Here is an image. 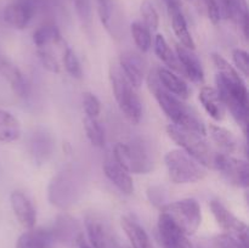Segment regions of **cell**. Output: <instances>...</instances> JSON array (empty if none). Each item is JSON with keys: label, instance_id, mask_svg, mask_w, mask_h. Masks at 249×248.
I'll return each instance as SVG.
<instances>
[{"label": "cell", "instance_id": "6da1fadb", "mask_svg": "<svg viewBox=\"0 0 249 248\" xmlns=\"http://www.w3.org/2000/svg\"><path fill=\"white\" fill-rule=\"evenodd\" d=\"M212 58L216 68V91L223 101L224 107L229 109L236 123L241 126L243 134L247 135L249 100L245 80L241 78L238 71L221 55L213 53Z\"/></svg>", "mask_w": 249, "mask_h": 248}, {"label": "cell", "instance_id": "7a4b0ae2", "mask_svg": "<svg viewBox=\"0 0 249 248\" xmlns=\"http://www.w3.org/2000/svg\"><path fill=\"white\" fill-rule=\"evenodd\" d=\"M148 89L152 92L158 105L163 109L168 118L174 123V125L186 130L196 131L201 135H207V128L198 114L190 106H187L181 99L168 92L156 78L155 71L150 73L147 79Z\"/></svg>", "mask_w": 249, "mask_h": 248}, {"label": "cell", "instance_id": "3957f363", "mask_svg": "<svg viewBox=\"0 0 249 248\" xmlns=\"http://www.w3.org/2000/svg\"><path fill=\"white\" fill-rule=\"evenodd\" d=\"M109 82L114 99L124 116L131 123H139L142 117V104L136 92L138 89L126 79L118 65L109 67Z\"/></svg>", "mask_w": 249, "mask_h": 248}, {"label": "cell", "instance_id": "277c9868", "mask_svg": "<svg viewBox=\"0 0 249 248\" xmlns=\"http://www.w3.org/2000/svg\"><path fill=\"white\" fill-rule=\"evenodd\" d=\"M113 159L126 172L134 174H147L153 169L150 146L142 139L117 143L113 148Z\"/></svg>", "mask_w": 249, "mask_h": 248}, {"label": "cell", "instance_id": "5b68a950", "mask_svg": "<svg viewBox=\"0 0 249 248\" xmlns=\"http://www.w3.org/2000/svg\"><path fill=\"white\" fill-rule=\"evenodd\" d=\"M167 134L177 145L181 147L182 151L201 163L204 168H213L214 157L216 153L211 147L204 135L179 128L174 124H169L167 126Z\"/></svg>", "mask_w": 249, "mask_h": 248}, {"label": "cell", "instance_id": "8992f818", "mask_svg": "<svg viewBox=\"0 0 249 248\" xmlns=\"http://www.w3.org/2000/svg\"><path fill=\"white\" fill-rule=\"evenodd\" d=\"M169 179L174 184H196L206 177L207 169L182 150H172L164 156Z\"/></svg>", "mask_w": 249, "mask_h": 248}, {"label": "cell", "instance_id": "52a82bcc", "mask_svg": "<svg viewBox=\"0 0 249 248\" xmlns=\"http://www.w3.org/2000/svg\"><path fill=\"white\" fill-rule=\"evenodd\" d=\"M160 213L167 215L187 236L194 235L202 223L201 206L195 198H184L165 204L160 208Z\"/></svg>", "mask_w": 249, "mask_h": 248}, {"label": "cell", "instance_id": "ba28073f", "mask_svg": "<svg viewBox=\"0 0 249 248\" xmlns=\"http://www.w3.org/2000/svg\"><path fill=\"white\" fill-rule=\"evenodd\" d=\"M209 208H211L212 214L215 218L218 225L225 231L226 235L235 238L245 248H248L247 224L243 223L232 212L229 211L223 203H220L219 201H215V199L211 201Z\"/></svg>", "mask_w": 249, "mask_h": 248}, {"label": "cell", "instance_id": "9c48e42d", "mask_svg": "<svg viewBox=\"0 0 249 248\" xmlns=\"http://www.w3.org/2000/svg\"><path fill=\"white\" fill-rule=\"evenodd\" d=\"M213 168H215L231 185L247 189L249 185L248 163L228 153H216Z\"/></svg>", "mask_w": 249, "mask_h": 248}, {"label": "cell", "instance_id": "30bf717a", "mask_svg": "<svg viewBox=\"0 0 249 248\" xmlns=\"http://www.w3.org/2000/svg\"><path fill=\"white\" fill-rule=\"evenodd\" d=\"M41 4V0H15L5 6L2 18L12 28L24 29L36 16Z\"/></svg>", "mask_w": 249, "mask_h": 248}, {"label": "cell", "instance_id": "8fae6325", "mask_svg": "<svg viewBox=\"0 0 249 248\" xmlns=\"http://www.w3.org/2000/svg\"><path fill=\"white\" fill-rule=\"evenodd\" d=\"M88 238L92 248H119L109 226L100 216L90 214L85 218Z\"/></svg>", "mask_w": 249, "mask_h": 248}, {"label": "cell", "instance_id": "7c38bea8", "mask_svg": "<svg viewBox=\"0 0 249 248\" xmlns=\"http://www.w3.org/2000/svg\"><path fill=\"white\" fill-rule=\"evenodd\" d=\"M158 233L163 248H194L189 236L162 213L158 218Z\"/></svg>", "mask_w": 249, "mask_h": 248}, {"label": "cell", "instance_id": "4fadbf2b", "mask_svg": "<svg viewBox=\"0 0 249 248\" xmlns=\"http://www.w3.org/2000/svg\"><path fill=\"white\" fill-rule=\"evenodd\" d=\"M0 75L9 83L12 91L17 96L26 97L28 95L29 85L23 73L2 53H0Z\"/></svg>", "mask_w": 249, "mask_h": 248}, {"label": "cell", "instance_id": "5bb4252c", "mask_svg": "<svg viewBox=\"0 0 249 248\" xmlns=\"http://www.w3.org/2000/svg\"><path fill=\"white\" fill-rule=\"evenodd\" d=\"M175 55H177L181 72H184L192 82L203 83V67H202L201 60L194 53V50L185 48V46L180 45V44H177V46H175Z\"/></svg>", "mask_w": 249, "mask_h": 248}, {"label": "cell", "instance_id": "9a60e30c", "mask_svg": "<svg viewBox=\"0 0 249 248\" xmlns=\"http://www.w3.org/2000/svg\"><path fill=\"white\" fill-rule=\"evenodd\" d=\"M10 204L18 223L26 230L36 226V213L28 197L21 191H14L10 195Z\"/></svg>", "mask_w": 249, "mask_h": 248}, {"label": "cell", "instance_id": "2e32d148", "mask_svg": "<svg viewBox=\"0 0 249 248\" xmlns=\"http://www.w3.org/2000/svg\"><path fill=\"white\" fill-rule=\"evenodd\" d=\"M119 67L126 77V79L135 87L136 89L142 85L145 77V66L139 53L134 51H125L119 56Z\"/></svg>", "mask_w": 249, "mask_h": 248}, {"label": "cell", "instance_id": "e0dca14e", "mask_svg": "<svg viewBox=\"0 0 249 248\" xmlns=\"http://www.w3.org/2000/svg\"><path fill=\"white\" fill-rule=\"evenodd\" d=\"M156 78H157L158 83L167 90L170 94L175 95L177 97L181 100H186L190 97V88L187 83L175 74L173 71L168 70V68H157L155 71Z\"/></svg>", "mask_w": 249, "mask_h": 248}, {"label": "cell", "instance_id": "ac0fdd59", "mask_svg": "<svg viewBox=\"0 0 249 248\" xmlns=\"http://www.w3.org/2000/svg\"><path fill=\"white\" fill-rule=\"evenodd\" d=\"M104 173L107 179L122 192L131 195L134 192V181L130 173L122 168L114 159H107L104 164Z\"/></svg>", "mask_w": 249, "mask_h": 248}, {"label": "cell", "instance_id": "d6986e66", "mask_svg": "<svg viewBox=\"0 0 249 248\" xmlns=\"http://www.w3.org/2000/svg\"><path fill=\"white\" fill-rule=\"evenodd\" d=\"M97 14L102 26L112 36L117 38L121 29L119 10L114 0H96Z\"/></svg>", "mask_w": 249, "mask_h": 248}, {"label": "cell", "instance_id": "ffe728a7", "mask_svg": "<svg viewBox=\"0 0 249 248\" xmlns=\"http://www.w3.org/2000/svg\"><path fill=\"white\" fill-rule=\"evenodd\" d=\"M225 16L237 23L245 38L249 35V14L247 0H220Z\"/></svg>", "mask_w": 249, "mask_h": 248}, {"label": "cell", "instance_id": "44dd1931", "mask_svg": "<svg viewBox=\"0 0 249 248\" xmlns=\"http://www.w3.org/2000/svg\"><path fill=\"white\" fill-rule=\"evenodd\" d=\"M121 225L130 242L131 248H155L145 229L129 216H122Z\"/></svg>", "mask_w": 249, "mask_h": 248}, {"label": "cell", "instance_id": "7402d4cb", "mask_svg": "<svg viewBox=\"0 0 249 248\" xmlns=\"http://www.w3.org/2000/svg\"><path fill=\"white\" fill-rule=\"evenodd\" d=\"M198 99L207 113L214 119V121H223L225 114V107L223 101L219 96L218 91L213 87H203L199 91Z\"/></svg>", "mask_w": 249, "mask_h": 248}, {"label": "cell", "instance_id": "603a6c76", "mask_svg": "<svg viewBox=\"0 0 249 248\" xmlns=\"http://www.w3.org/2000/svg\"><path fill=\"white\" fill-rule=\"evenodd\" d=\"M21 134L18 118L11 112L0 108V142H14L21 138Z\"/></svg>", "mask_w": 249, "mask_h": 248}, {"label": "cell", "instance_id": "cb8c5ba5", "mask_svg": "<svg viewBox=\"0 0 249 248\" xmlns=\"http://www.w3.org/2000/svg\"><path fill=\"white\" fill-rule=\"evenodd\" d=\"M53 236L44 229H29L22 233L16 243V248H50Z\"/></svg>", "mask_w": 249, "mask_h": 248}, {"label": "cell", "instance_id": "d4e9b609", "mask_svg": "<svg viewBox=\"0 0 249 248\" xmlns=\"http://www.w3.org/2000/svg\"><path fill=\"white\" fill-rule=\"evenodd\" d=\"M32 39H33V43L36 49L50 48V46L57 45L58 43L62 41L60 29L53 23H45L38 27L34 31Z\"/></svg>", "mask_w": 249, "mask_h": 248}, {"label": "cell", "instance_id": "484cf974", "mask_svg": "<svg viewBox=\"0 0 249 248\" xmlns=\"http://www.w3.org/2000/svg\"><path fill=\"white\" fill-rule=\"evenodd\" d=\"M211 138L221 150L228 155L235 152L237 148V139L233 135L232 131L216 124H209L208 126Z\"/></svg>", "mask_w": 249, "mask_h": 248}, {"label": "cell", "instance_id": "4316f807", "mask_svg": "<svg viewBox=\"0 0 249 248\" xmlns=\"http://www.w3.org/2000/svg\"><path fill=\"white\" fill-rule=\"evenodd\" d=\"M170 18H172V26L173 31H174L175 35L179 39L180 45L185 46L187 49H191L195 50V40L192 38L191 33L189 31V27H187L186 18H185L184 14H182L181 10L179 11L170 12Z\"/></svg>", "mask_w": 249, "mask_h": 248}, {"label": "cell", "instance_id": "83f0119b", "mask_svg": "<svg viewBox=\"0 0 249 248\" xmlns=\"http://www.w3.org/2000/svg\"><path fill=\"white\" fill-rule=\"evenodd\" d=\"M155 53L158 56V58L164 65L168 66V70L175 71V72H181L177 55L172 50V48H170L168 41L165 40V38L162 34H157L155 38Z\"/></svg>", "mask_w": 249, "mask_h": 248}, {"label": "cell", "instance_id": "f1b7e54d", "mask_svg": "<svg viewBox=\"0 0 249 248\" xmlns=\"http://www.w3.org/2000/svg\"><path fill=\"white\" fill-rule=\"evenodd\" d=\"M84 129L85 134H87L88 140L90 141L92 146L95 147H104L105 142H106V136H105V130L97 118H89L85 117L84 118Z\"/></svg>", "mask_w": 249, "mask_h": 248}, {"label": "cell", "instance_id": "f546056e", "mask_svg": "<svg viewBox=\"0 0 249 248\" xmlns=\"http://www.w3.org/2000/svg\"><path fill=\"white\" fill-rule=\"evenodd\" d=\"M131 35H133L135 45L138 46L141 53H147L152 46V36H151V31L142 23L134 22L130 26Z\"/></svg>", "mask_w": 249, "mask_h": 248}, {"label": "cell", "instance_id": "4dcf8cb0", "mask_svg": "<svg viewBox=\"0 0 249 248\" xmlns=\"http://www.w3.org/2000/svg\"><path fill=\"white\" fill-rule=\"evenodd\" d=\"M63 66H65L66 71L71 77L75 78V79L82 78L83 68L79 58H78L74 50H72L68 46H65V50H63Z\"/></svg>", "mask_w": 249, "mask_h": 248}, {"label": "cell", "instance_id": "1f68e13d", "mask_svg": "<svg viewBox=\"0 0 249 248\" xmlns=\"http://www.w3.org/2000/svg\"><path fill=\"white\" fill-rule=\"evenodd\" d=\"M140 14L143 19V24L147 27L150 31H156L160 26V15L156 10L155 5L148 0L142 1L140 5Z\"/></svg>", "mask_w": 249, "mask_h": 248}, {"label": "cell", "instance_id": "d6a6232c", "mask_svg": "<svg viewBox=\"0 0 249 248\" xmlns=\"http://www.w3.org/2000/svg\"><path fill=\"white\" fill-rule=\"evenodd\" d=\"M36 53L40 63L45 70H48L51 73H60L61 72V65L58 62L57 57L53 55L50 48H43L36 49Z\"/></svg>", "mask_w": 249, "mask_h": 248}, {"label": "cell", "instance_id": "836d02e7", "mask_svg": "<svg viewBox=\"0 0 249 248\" xmlns=\"http://www.w3.org/2000/svg\"><path fill=\"white\" fill-rule=\"evenodd\" d=\"M83 108L84 112L89 118H97L101 113V102H100L99 97L92 92H84L83 94Z\"/></svg>", "mask_w": 249, "mask_h": 248}, {"label": "cell", "instance_id": "e575fe53", "mask_svg": "<svg viewBox=\"0 0 249 248\" xmlns=\"http://www.w3.org/2000/svg\"><path fill=\"white\" fill-rule=\"evenodd\" d=\"M195 1V0H194ZM202 6L204 14L207 15L213 24H218L221 19V10L216 0H196Z\"/></svg>", "mask_w": 249, "mask_h": 248}, {"label": "cell", "instance_id": "d590c367", "mask_svg": "<svg viewBox=\"0 0 249 248\" xmlns=\"http://www.w3.org/2000/svg\"><path fill=\"white\" fill-rule=\"evenodd\" d=\"M232 61L236 70L238 71V73H242L245 77H248L249 57L247 51L242 50V49H235V50L232 51Z\"/></svg>", "mask_w": 249, "mask_h": 248}, {"label": "cell", "instance_id": "8d00e7d4", "mask_svg": "<svg viewBox=\"0 0 249 248\" xmlns=\"http://www.w3.org/2000/svg\"><path fill=\"white\" fill-rule=\"evenodd\" d=\"M78 16L84 23H90L91 19V5L90 0H72Z\"/></svg>", "mask_w": 249, "mask_h": 248}, {"label": "cell", "instance_id": "74e56055", "mask_svg": "<svg viewBox=\"0 0 249 248\" xmlns=\"http://www.w3.org/2000/svg\"><path fill=\"white\" fill-rule=\"evenodd\" d=\"M212 248H245L243 246L240 245V242L235 240L231 236L223 233V235H218L213 240L212 243Z\"/></svg>", "mask_w": 249, "mask_h": 248}, {"label": "cell", "instance_id": "f35d334b", "mask_svg": "<svg viewBox=\"0 0 249 248\" xmlns=\"http://www.w3.org/2000/svg\"><path fill=\"white\" fill-rule=\"evenodd\" d=\"M163 2L167 6L168 12H174L181 10V0H163Z\"/></svg>", "mask_w": 249, "mask_h": 248}, {"label": "cell", "instance_id": "ab89813d", "mask_svg": "<svg viewBox=\"0 0 249 248\" xmlns=\"http://www.w3.org/2000/svg\"><path fill=\"white\" fill-rule=\"evenodd\" d=\"M79 248H92V247H91V246L87 245V243H85V242H83V241H80Z\"/></svg>", "mask_w": 249, "mask_h": 248}, {"label": "cell", "instance_id": "60d3db41", "mask_svg": "<svg viewBox=\"0 0 249 248\" xmlns=\"http://www.w3.org/2000/svg\"><path fill=\"white\" fill-rule=\"evenodd\" d=\"M187 1H194V0H187Z\"/></svg>", "mask_w": 249, "mask_h": 248}]
</instances>
